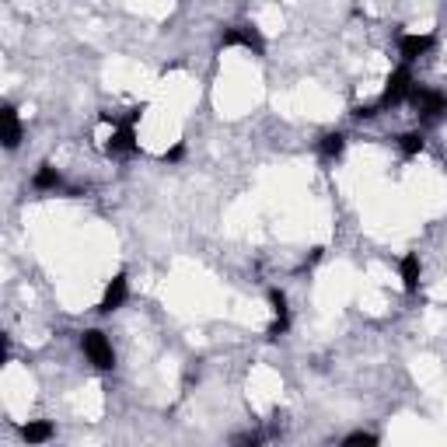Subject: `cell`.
Here are the masks:
<instances>
[{"label":"cell","mask_w":447,"mask_h":447,"mask_svg":"<svg viewBox=\"0 0 447 447\" xmlns=\"http://www.w3.org/2000/svg\"><path fill=\"white\" fill-rule=\"evenodd\" d=\"M409 102H412V109H416L419 123H426V126L447 116V95H444V91H430V88H419V84H412V91H409Z\"/></svg>","instance_id":"obj_1"},{"label":"cell","mask_w":447,"mask_h":447,"mask_svg":"<svg viewBox=\"0 0 447 447\" xmlns=\"http://www.w3.org/2000/svg\"><path fill=\"white\" fill-rule=\"evenodd\" d=\"M81 350H84V356H88L98 370H112V367H116L112 343H109V336H105L102 329H88V332L81 336Z\"/></svg>","instance_id":"obj_2"},{"label":"cell","mask_w":447,"mask_h":447,"mask_svg":"<svg viewBox=\"0 0 447 447\" xmlns=\"http://www.w3.org/2000/svg\"><path fill=\"white\" fill-rule=\"evenodd\" d=\"M231 46L252 49L256 56L266 53V39H262V32H259L256 25H235V29L224 32V36H220V49H231Z\"/></svg>","instance_id":"obj_3"},{"label":"cell","mask_w":447,"mask_h":447,"mask_svg":"<svg viewBox=\"0 0 447 447\" xmlns=\"http://www.w3.org/2000/svg\"><path fill=\"white\" fill-rule=\"evenodd\" d=\"M409 91H412V74H409L405 67H398V70H391V77H388V84H384L377 105H381V109H395V105L409 102Z\"/></svg>","instance_id":"obj_4"},{"label":"cell","mask_w":447,"mask_h":447,"mask_svg":"<svg viewBox=\"0 0 447 447\" xmlns=\"http://www.w3.org/2000/svg\"><path fill=\"white\" fill-rule=\"evenodd\" d=\"M105 154H109V157L136 154V133H133L130 123H119V126L112 130V136H109V143H105Z\"/></svg>","instance_id":"obj_5"},{"label":"cell","mask_w":447,"mask_h":447,"mask_svg":"<svg viewBox=\"0 0 447 447\" xmlns=\"http://www.w3.org/2000/svg\"><path fill=\"white\" fill-rule=\"evenodd\" d=\"M126 294H130V283H126V273H119V276H112V283L105 287V297H102V304H98V311H102V315H112L116 308H123V304H126Z\"/></svg>","instance_id":"obj_6"},{"label":"cell","mask_w":447,"mask_h":447,"mask_svg":"<svg viewBox=\"0 0 447 447\" xmlns=\"http://www.w3.org/2000/svg\"><path fill=\"white\" fill-rule=\"evenodd\" d=\"M433 36H402L398 39V53H402V60L405 63H412V60H419V56H426L430 49H433Z\"/></svg>","instance_id":"obj_7"},{"label":"cell","mask_w":447,"mask_h":447,"mask_svg":"<svg viewBox=\"0 0 447 447\" xmlns=\"http://www.w3.org/2000/svg\"><path fill=\"white\" fill-rule=\"evenodd\" d=\"M398 269H402V287H405V294H416V290H419V276H423L419 256H416V252H405Z\"/></svg>","instance_id":"obj_8"},{"label":"cell","mask_w":447,"mask_h":447,"mask_svg":"<svg viewBox=\"0 0 447 447\" xmlns=\"http://www.w3.org/2000/svg\"><path fill=\"white\" fill-rule=\"evenodd\" d=\"M22 143V119H18V109L15 105H4V147L15 150Z\"/></svg>","instance_id":"obj_9"},{"label":"cell","mask_w":447,"mask_h":447,"mask_svg":"<svg viewBox=\"0 0 447 447\" xmlns=\"http://www.w3.org/2000/svg\"><path fill=\"white\" fill-rule=\"evenodd\" d=\"M60 185H63V178H60V171L53 164H39V171L32 175V189L36 192H56Z\"/></svg>","instance_id":"obj_10"},{"label":"cell","mask_w":447,"mask_h":447,"mask_svg":"<svg viewBox=\"0 0 447 447\" xmlns=\"http://www.w3.org/2000/svg\"><path fill=\"white\" fill-rule=\"evenodd\" d=\"M343 150H346V136H343V133H325V136L318 140V154H322L325 161H336Z\"/></svg>","instance_id":"obj_11"},{"label":"cell","mask_w":447,"mask_h":447,"mask_svg":"<svg viewBox=\"0 0 447 447\" xmlns=\"http://www.w3.org/2000/svg\"><path fill=\"white\" fill-rule=\"evenodd\" d=\"M22 437H25L29 444H46V440H53V437H56V430H53V423L36 419V423H29V426L22 430Z\"/></svg>","instance_id":"obj_12"},{"label":"cell","mask_w":447,"mask_h":447,"mask_svg":"<svg viewBox=\"0 0 447 447\" xmlns=\"http://www.w3.org/2000/svg\"><path fill=\"white\" fill-rule=\"evenodd\" d=\"M395 143H398L402 157H419V154H423V147H426V136H423V133H402Z\"/></svg>","instance_id":"obj_13"},{"label":"cell","mask_w":447,"mask_h":447,"mask_svg":"<svg viewBox=\"0 0 447 447\" xmlns=\"http://www.w3.org/2000/svg\"><path fill=\"white\" fill-rule=\"evenodd\" d=\"M269 304H273V315L276 318H290V308H287V294L283 290H269Z\"/></svg>","instance_id":"obj_14"},{"label":"cell","mask_w":447,"mask_h":447,"mask_svg":"<svg viewBox=\"0 0 447 447\" xmlns=\"http://www.w3.org/2000/svg\"><path fill=\"white\" fill-rule=\"evenodd\" d=\"M343 444H346V447H356V444H377V437H374V433H363V430H356V433L343 437Z\"/></svg>","instance_id":"obj_15"},{"label":"cell","mask_w":447,"mask_h":447,"mask_svg":"<svg viewBox=\"0 0 447 447\" xmlns=\"http://www.w3.org/2000/svg\"><path fill=\"white\" fill-rule=\"evenodd\" d=\"M182 157H185V143H182V140H178L171 150H164V154H161V161H164V164H178Z\"/></svg>","instance_id":"obj_16"},{"label":"cell","mask_w":447,"mask_h":447,"mask_svg":"<svg viewBox=\"0 0 447 447\" xmlns=\"http://www.w3.org/2000/svg\"><path fill=\"white\" fill-rule=\"evenodd\" d=\"M287 329H290V318H273V325H269V339L287 336Z\"/></svg>","instance_id":"obj_17"},{"label":"cell","mask_w":447,"mask_h":447,"mask_svg":"<svg viewBox=\"0 0 447 447\" xmlns=\"http://www.w3.org/2000/svg\"><path fill=\"white\" fill-rule=\"evenodd\" d=\"M377 109H381V105H356V109H353V119H374Z\"/></svg>","instance_id":"obj_18"},{"label":"cell","mask_w":447,"mask_h":447,"mask_svg":"<svg viewBox=\"0 0 447 447\" xmlns=\"http://www.w3.org/2000/svg\"><path fill=\"white\" fill-rule=\"evenodd\" d=\"M322 252H325V249H311V256L304 259V269H308V266H315V262L322 259Z\"/></svg>","instance_id":"obj_19"}]
</instances>
